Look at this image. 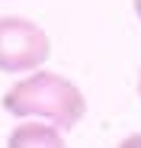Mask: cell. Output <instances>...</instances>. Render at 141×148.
Here are the masks:
<instances>
[{"label": "cell", "mask_w": 141, "mask_h": 148, "mask_svg": "<svg viewBox=\"0 0 141 148\" xmlns=\"http://www.w3.org/2000/svg\"><path fill=\"white\" fill-rule=\"evenodd\" d=\"M10 116H42L55 122L58 129H74L87 116V97L83 90L55 71H35L32 77L13 84L3 100H0Z\"/></svg>", "instance_id": "1"}, {"label": "cell", "mask_w": 141, "mask_h": 148, "mask_svg": "<svg viewBox=\"0 0 141 148\" xmlns=\"http://www.w3.org/2000/svg\"><path fill=\"white\" fill-rule=\"evenodd\" d=\"M52 39L42 26L22 16H0V71L19 74L35 71L48 61Z\"/></svg>", "instance_id": "2"}, {"label": "cell", "mask_w": 141, "mask_h": 148, "mask_svg": "<svg viewBox=\"0 0 141 148\" xmlns=\"http://www.w3.org/2000/svg\"><path fill=\"white\" fill-rule=\"evenodd\" d=\"M10 145L19 148V145H64V138L52 129V126H39V122H26V126H19L13 135H10Z\"/></svg>", "instance_id": "3"}, {"label": "cell", "mask_w": 141, "mask_h": 148, "mask_svg": "<svg viewBox=\"0 0 141 148\" xmlns=\"http://www.w3.org/2000/svg\"><path fill=\"white\" fill-rule=\"evenodd\" d=\"M135 3V13H138V19H141V0H132Z\"/></svg>", "instance_id": "4"}, {"label": "cell", "mask_w": 141, "mask_h": 148, "mask_svg": "<svg viewBox=\"0 0 141 148\" xmlns=\"http://www.w3.org/2000/svg\"><path fill=\"white\" fill-rule=\"evenodd\" d=\"M138 97H141V74H138Z\"/></svg>", "instance_id": "5"}]
</instances>
